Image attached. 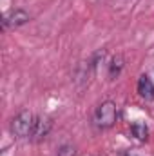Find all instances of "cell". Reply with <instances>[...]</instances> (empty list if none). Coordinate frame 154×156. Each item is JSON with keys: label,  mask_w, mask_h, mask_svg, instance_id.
<instances>
[{"label": "cell", "mask_w": 154, "mask_h": 156, "mask_svg": "<svg viewBox=\"0 0 154 156\" xmlns=\"http://www.w3.org/2000/svg\"><path fill=\"white\" fill-rule=\"evenodd\" d=\"M33 125H35V115L31 111L24 109L11 120L9 129L15 138H29L33 133Z\"/></svg>", "instance_id": "6da1fadb"}, {"label": "cell", "mask_w": 154, "mask_h": 156, "mask_svg": "<svg viewBox=\"0 0 154 156\" xmlns=\"http://www.w3.org/2000/svg\"><path fill=\"white\" fill-rule=\"evenodd\" d=\"M116 116H118L116 104L113 100H105V102H102V104L96 107L94 123H96V127H100V129H109V127H113L116 123Z\"/></svg>", "instance_id": "7a4b0ae2"}, {"label": "cell", "mask_w": 154, "mask_h": 156, "mask_svg": "<svg viewBox=\"0 0 154 156\" xmlns=\"http://www.w3.org/2000/svg\"><path fill=\"white\" fill-rule=\"evenodd\" d=\"M29 13L24 11V9H13L9 13L4 15V20H2V27L4 29H9V27H20L24 24L29 22Z\"/></svg>", "instance_id": "3957f363"}, {"label": "cell", "mask_w": 154, "mask_h": 156, "mask_svg": "<svg viewBox=\"0 0 154 156\" xmlns=\"http://www.w3.org/2000/svg\"><path fill=\"white\" fill-rule=\"evenodd\" d=\"M53 129V120L49 116H35V125H33V133H31V138L35 142L44 140Z\"/></svg>", "instance_id": "277c9868"}, {"label": "cell", "mask_w": 154, "mask_h": 156, "mask_svg": "<svg viewBox=\"0 0 154 156\" xmlns=\"http://www.w3.org/2000/svg\"><path fill=\"white\" fill-rule=\"evenodd\" d=\"M138 94H140L143 100H152V98H154L152 80L147 76V75H142L140 80H138Z\"/></svg>", "instance_id": "5b68a950"}, {"label": "cell", "mask_w": 154, "mask_h": 156, "mask_svg": "<svg viewBox=\"0 0 154 156\" xmlns=\"http://www.w3.org/2000/svg\"><path fill=\"white\" fill-rule=\"evenodd\" d=\"M131 133H132V136H134L136 140H140V142L147 140V136H149L147 125H145V123H140V122H136V123L131 125Z\"/></svg>", "instance_id": "8992f818"}, {"label": "cell", "mask_w": 154, "mask_h": 156, "mask_svg": "<svg viewBox=\"0 0 154 156\" xmlns=\"http://www.w3.org/2000/svg\"><path fill=\"white\" fill-rule=\"evenodd\" d=\"M121 69H123V58H121L120 55H116V56H113V60H111V64H109V78L114 80V78L121 73Z\"/></svg>", "instance_id": "52a82bcc"}, {"label": "cell", "mask_w": 154, "mask_h": 156, "mask_svg": "<svg viewBox=\"0 0 154 156\" xmlns=\"http://www.w3.org/2000/svg\"><path fill=\"white\" fill-rule=\"evenodd\" d=\"M75 154H76V149L71 144H64L56 153V156H75Z\"/></svg>", "instance_id": "ba28073f"}]
</instances>
